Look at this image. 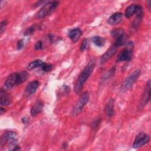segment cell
Wrapping results in <instances>:
<instances>
[{"label":"cell","instance_id":"obj_1","mask_svg":"<svg viewBox=\"0 0 151 151\" xmlns=\"http://www.w3.org/2000/svg\"><path fill=\"white\" fill-rule=\"evenodd\" d=\"M96 63V60L95 58L91 59L88 63V64L86 65L85 68L83 69V70L81 71V74L78 76L74 87V91L77 94H79L80 93L85 82L91 76L95 68Z\"/></svg>","mask_w":151,"mask_h":151},{"label":"cell","instance_id":"obj_2","mask_svg":"<svg viewBox=\"0 0 151 151\" xmlns=\"http://www.w3.org/2000/svg\"><path fill=\"white\" fill-rule=\"evenodd\" d=\"M17 133L13 131H8L3 133L1 137V146L3 147L8 143L9 150H12L17 146Z\"/></svg>","mask_w":151,"mask_h":151},{"label":"cell","instance_id":"obj_3","mask_svg":"<svg viewBox=\"0 0 151 151\" xmlns=\"http://www.w3.org/2000/svg\"><path fill=\"white\" fill-rule=\"evenodd\" d=\"M59 2L52 1L48 2L44 5V6L36 13L35 17L38 19L43 18L50 15L58 6Z\"/></svg>","mask_w":151,"mask_h":151},{"label":"cell","instance_id":"obj_4","mask_svg":"<svg viewBox=\"0 0 151 151\" xmlns=\"http://www.w3.org/2000/svg\"><path fill=\"white\" fill-rule=\"evenodd\" d=\"M140 73L141 72L140 70H136L130 74H129L124 80V82L123 83L121 86V91L124 93L129 90L133 86L136 80L138 79L140 75Z\"/></svg>","mask_w":151,"mask_h":151},{"label":"cell","instance_id":"obj_5","mask_svg":"<svg viewBox=\"0 0 151 151\" xmlns=\"http://www.w3.org/2000/svg\"><path fill=\"white\" fill-rule=\"evenodd\" d=\"M89 93L87 91H86L83 93L74 107L73 109L71 114L74 116H77L78 114L81 110H83V107L86 105V104L88 103V100H89Z\"/></svg>","mask_w":151,"mask_h":151},{"label":"cell","instance_id":"obj_6","mask_svg":"<svg viewBox=\"0 0 151 151\" xmlns=\"http://www.w3.org/2000/svg\"><path fill=\"white\" fill-rule=\"evenodd\" d=\"M127 47L122 50L117 58V62L121 61H129L131 60L132 57V52L133 49V44L132 42H129L127 43Z\"/></svg>","mask_w":151,"mask_h":151},{"label":"cell","instance_id":"obj_7","mask_svg":"<svg viewBox=\"0 0 151 151\" xmlns=\"http://www.w3.org/2000/svg\"><path fill=\"white\" fill-rule=\"evenodd\" d=\"M150 140V136L143 132H140L139 133L133 143V147L134 149H137L142 147L147 143Z\"/></svg>","mask_w":151,"mask_h":151},{"label":"cell","instance_id":"obj_8","mask_svg":"<svg viewBox=\"0 0 151 151\" xmlns=\"http://www.w3.org/2000/svg\"><path fill=\"white\" fill-rule=\"evenodd\" d=\"M18 85H19V73H14L10 74L7 77L4 83L5 88L8 90Z\"/></svg>","mask_w":151,"mask_h":151},{"label":"cell","instance_id":"obj_9","mask_svg":"<svg viewBox=\"0 0 151 151\" xmlns=\"http://www.w3.org/2000/svg\"><path fill=\"white\" fill-rule=\"evenodd\" d=\"M150 84H151L150 80H149L146 84L145 90L143 91V94L142 96V99L140 100V103L139 104V109H142L150 101Z\"/></svg>","mask_w":151,"mask_h":151},{"label":"cell","instance_id":"obj_10","mask_svg":"<svg viewBox=\"0 0 151 151\" xmlns=\"http://www.w3.org/2000/svg\"><path fill=\"white\" fill-rule=\"evenodd\" d=\"M117 48H118L117 47H116L114 44H113L109 48V49H108L107 50V51L101 56V57L100 58L101 63V64L105 63L109 60H110L116 54Z\"/></svg>","mask_w":151,"mask_h":151},{"label":"cell","instance_id":"obj_11","mask_svg":"<svg viewBox=\"0 0 151 151\" xmlns=\"http://www.w3.org/2000/svg\"><path fill=\"white\" fill-rule=\"evenodd\" d=\"M12 103L11 96L4 89H1L0 91V103L1 106H7Z\"/></svg>","mask_w":151,"mask_h":151},{"label":"cell","instance_id":"obj_12","mask_svg":"<svg viewBox=\"0 0 151 151\" xmlns=\"http://www.w3.org/2000/svg\"><path fill=\"white\" fill-rule=\"evenodd\" d=\"M123 18L122 12H116L112 14L107 20V23L110 25H116L121 22Z\"/></svg>","mask_w":151,"mask_h":151},{"label":"cell","instance_id":"obj_13","mask_svg":"<svg viewBox=\"0 0 151 151\" xmlns=\"http://www.w3.org/2000/svg\"><path fill=\"white\" fill-rule=\"evenodd\" d=\"M82 31L80 28H76L70 30L68 33V35L73 42H76L78 41L80 37L82 35Z\"/></svg>","mask_w":151,"mask_h":151},{"label":"cell","instance_id":"obj_14","mask_svg":"<svg viewBox=\"0 0 151 151\" xmlns=\"http://www.w3.org/2000/svg\"><path fill=\"white\" fill-rule=\"evenodd\" d=\"M44 103L41 100H37L31 109V115L33 117L36 116L38 114L40 113L43 109Z\"/></svg>","mask_w":151,"mask_h":151},{"label":"cell","instance_id":"obj_15","mask_svg":"<svg viewBox=\"0 0 151 151\" xmlns=\"http://www.w3.org/2000/svg\"><path fill=\"white\" fill-rule=\"evenodd\" d=\"M39 86H40V83L37 80L30 82L25 88V94L28 96H30L34 94L37 91Z\"/></svg>","mask_w":151,"mask_h":151},{"label":"cell","instance_id":"obj_16","mask_svg":"<svg viewBox=\"0 0 151 151\" xmlns=\"http://www.w3.org/2000/svg\"><path fill=\"white\" fill-rule=\"evenodd\" d=\"M114 100L110 99L105 106V112L108 117H111L114 114Z\"/></svg>","mask_w":151,"mask_h":151},{"label":"cell","instance_id":"obj_17","mask_svg":"<svg viewBox=\"0 0 151 151\" xmlns=\"http://www.w3.org/2000/svg\"><path fill=\"white\" fill-rule=\"evenodd\" d=\"M138 5L136 4H132L129 5L125 10L124 15L126 18H131L134 14H136V12L137 9Z\"/></svg>","mask_w":151,"mask_h":151},{"label":"cell","instance_id":"obj_18","mask_svg":"<svg viewBox=\"0 0 151 151\" xmlns=\"http://www.w3.org/2000/svg\"><path fill=\"white\" fill-rule=\"evenodd\" d=\"M91 41L95 44L96 46L99 47H103L106 43V40L104 38L100 37V36H94L91 37Z\"/></svg>","mask_w":151,"mask_h":151},{"label":"cell","instance_id":"obj_19","mask_svg":"<svg viewBox=\"0 0 151 151\" xmlns=\"http://www.w3.org/2000/svg\"><path fill=\"white\" fill-rule=\"evenodd\" d=\"M44 62L40 60H35L31 63H30L28 65V70H33L38 67H41Z\"/></svg>","mask_w":151,"mask_h":151},{"label":"cell","instance_id":"obj_20","mask_svg":"<svg viewBox=\"0 0 151 151\" xmlns=\"http://www.w3.org/2000/svg\"><path fill=\"white\" fill-rule=\"evenodd\" d=\"M126 43V37L124 35V34H123V35L118 37L116 39V41L114 42V45L119 48L122 45H123L124 44Z\"/></svg>","mask_w":151,"mask_h":151},{"label":"cell","instance_id":"obj_21","mask_svg":"<svg viewBox=\"0 0 151 151\" xmlns=\"http://www.w3.org/2000/svg\"><path fill=\"white\" fill-rule=\"evenodd\" d=\"M124 34V29L123 28H116L111 32V35L116 38L123 35Z\"/></svg>","mask_w":151,"mask_h":151},{"label":"cell","instance_id":"obj_22","mask_svg":"<svg viewBox=\"0 0 151 151\" xmlns=\"http://www.w3.org/2000/svg\"><path fill=\"white\" fill-rule=\"evenodd\" d=\"M41 68L42 70V71H44L45 72H48V71H51V69L52 68V65L51 64L44 63V64L41 67Z\"/></svg>","mask_w":151,"mask_h":151},{"label":"cell","instance_id":"obj_23","mask_svg":"<svg viewBox=\"0 0 151 151\" xmlns=\"http://www.w3.org/2000/svg\"><path fill=\"white\" fill-rule=\"evenodd\" d=\"M87 47H88V41L87 39H84L81 44L80 49L81 51H83L87 48Z\"/></svg>","mask_w":151,"mask_h":151},{"label":"cell","instance_id":"obj_24","mask_svg":"<svg viewBox=\"0 0 151 151\" xmlns=\"http://www.w3.org/2000/svg\"><path fill=\"white\" fill-rule=\"evenodd\" d=\"M35 31V27L34 26H32L30 27L29 28H28L24 32V35L27 36V35H29L31 34H32Z\"/></svg>","mask_w":151,"mask_h":151},{"label":"cell","instance_id":"obj_25","mask_svg":"<svg viewBox=\"0 0 151 151\" xmlns=\"http://www.w3.org/2000/svg\"><path fill=\"white\" fill-rule=\"evenodd\" d=\"M43 47V44H42V42L41 41H37L35 45H34V48L35 50H41Z\"/></svg>","mask_w":151,"mask_h":151},{"label":"cell","instance_id":"obj_26","mask_svg":"<svg viewBox=\"0 0 151 151\" xmlns=\"http://www.w3.org/2000/svg\"><path fill=\"white\" fill-rule=\"evenodd\" d=\"M6 24H7V22H6V20H4L1 22V24H0V30H1V34L5 30V28Z\"/></svg>","mask_w":151,"mask_h":151},{"label":"cell","instance_id":"obj_27","mask_svg":"<svg viewBox=\"0 0 151 151\" xmlns=\"http://www.w3.org/2000/svg\"><path fill=\"white\" fill-rule=\"evenodd\" d=\"M100 119H96L93 123H92V128L93 129H96L97 128L99 124H100Z\"/></svg>","mask_w":151,"mask_h":151},{"label":"cell","instance_id":"obj_28","mask_svg":"<svg viewBox=\"0 0 151 151\" xmlns=\"http://www.w3.org/2000/svg\"><path fill=\"white\" fill-rule=\"evenodd\" d=\"M24 47V41L22 40H19L18 42H17V47L18 50H21V48H22Z\"/></svg>","mask_w":151,"mask_h":151},{"label":"cell","instance_id":"obj_29","mask_svg":"<svg viewBox=\"0 0 151 151\" xmlns=\"http://www.w3.org/2000/svg\"><path fill=\"white\" fill-rule=\"evenodd\" d=\"M21 121H22V122L23 123H24V124H27V123H28V122H29V120H28V118H27V117H22V119H21Z\"/></svg>","mask_w":151,"mask_h":151},{"label":"cell","instance_id":"obj_30","mask_svg":"<svg viewBox=\"0 0 151 151\" xmlns=\"http://www.w3.org/2000/svg\"><path fill=\"white\" fill-rule=\"evenodd\" d=\"M5 112V109H4L2 107H1V114H2L3 113H4Z\"/></svg>","mask_w":151,"mask_h":151}]
</instances>
